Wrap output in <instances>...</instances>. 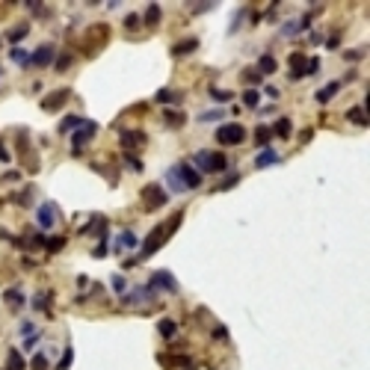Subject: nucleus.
<instances>
[{"label": "nucleus", "mask_w": 370, "mask_h": 370, "mask_svg": "<svg viewBox=\"0 0 370 370\" xmlns=\"http://www.w3.org/2000/svg\"><path fill=\"white\" fill-rule=\"evenodd\" d=\"M181 222H184V213L178 210V213H175V216H169L163 225L151 228V234H148V237H145V243H142V255H145V258H148V255H154V252H157V249H160V246H163V243L175 234V231H178V225H181Z\"/></svg>", "instance_id": "f257e3e1"}, {"label": "nucleus", "mask_w": 370, "mask_h": 370, "mask_svg": "<svg viewBox=\"0 0 370 370\" xmlns=\"http://www.w3.org/2000/svg\"><path fill=\"white\" fill-rule=\"evenodd\" d=\"M193 160H196L199 172H210V175H216V172H225V169H228V160H225L222 151H199Z\"/></svg>", "instance_id": "f03ea898"}, {"label": "nucleus", "mask_w": 370, "mask_h": 370, "mask_svg": "<svg viewBox=\"0 0 370 370\" xmlns=\"http://www.w3.org/2000/svg\"><path fill=\"white\" fill-rule=\"evenodd\" d=\"M216 142H219V145H240V142H246V127L237 124V122L222 124V127L216 130Z\"/></svg>", "instance_id": "7ed1b4c3"}, {"label": "nucleus", "mask_w": 370, "mask_h": 370, "mask_svg": "<svg viewBox=\"0 0 370 370\" xmlns=\"http://www.w3.org/2000/svg\"><path fill=\"white\" fill-rule=\"evenodd\" d=\"M166 202H169V193H166L160 184L142 187V207H145V210H157V207H163Z\"/></svg>", "instance_id": "20e7f679"}, {"label": "nucleus", "mask_w": 370, "mask_h": 370, "mask_svg": "<svg viewBox=\"0 0 370 370\" xmlns=\"http://www.w3.org/2000/svg\"><path fill=\"white\" fill-rule=\"evenodd\" d=\"M107 39H110V27H107V24H95V27H89V33H86V53L95 56V50L104 47Z\"/></svg>", "instance_id": "39448f33"}, {"label": "nucleus", "mask_w": 370, "mask_h": 370, "mask_svg": "<svg viewBox=\"0 0 370 370\" xmlns=\"http://www.w3.org/2000/svg\"><path fill=\"white\" fill-rule=\"evenodd\" d=\"M56 219H59V207L53 205V202H41L39 205V210H36V222H39V228H53L56 225Z\"/></svg>", "instance_id": "423d86ee"}, {"label": "nucleus", "mask_w": 370, "mask_h": 370, "mask_svg": "<svg viewBox=\"0 0 370 370\" xmlns=\"http://www.w3.org/2000/svg\"><path fill=\"white\" fill-rule=\"evenodd\" d=\"M148 288H154V290H166V293H178V282H175V276H172V273H166V270L151 273Z\"/></svg>", "instance_id": "0eeeda50"}, {"label": "nucleus", "mask_w": 370, "mask_h": 370, "mask_svg": "<svg viewBox=\"0 0 370 370\" xmlns=\"http://www.w3.org/2000/svg\"><path fill=\"white\" fill-rule=\"evenodd\" d=\"M95 133H98V124H95V122H86V119H83V124H80V127L74 130V154H80V148H83V145H86V142H89V139H92Z\"/></svg>", "instance_id": "6e6552de"}, {"label": "nucleus", "mask_w": 370, "mask_h": 370, "mask_svg": "<svg viewBox=\"0 0 370 370\" xmlns=\"http://www.w3.org/2000/svg\"><path fill=\"white\" fill-rule=\"evenodd\" d=\"M71 98V92L68 89H56V92H50L44 101H41V110L44 113H56V110H62L65 107V101Z\"/></svg>", "instance_id": "1a4fd4ad"}, {"label": "nucleus", "mask_w": 370, "mask_h": 370, "mask_svg": "<svg viewBox=\"0 0 370 370\" xmlns=\"http://www.w3.org/2000/svg\"><path fill=\"white\" fill-rule=\"evenodd\" d=\"M175 169H178V175H181V181H184V187H187V190H196V187L202 184V175H199V169H193L190 163H178Z\"/></svg>", "instance_id": "9d476101"}, {"label": "nucleus", "mask_w": 370, "mask_h": 370, "mask_svg": "<svg viewBox=\"0 0 370 370\" xmlns=\"http://www.w3.org/2000/svg\"><path fill=\"white\" fill-rule=\"evenodd\" d=\"M53 44H41V47H36V53L30 56V65H39V68H44V65H50L53 62Z\"/></svg>", "instance_id": "9b49d317"}, {"label": "nucleus", "mask_w": 370, "mask_h": 370, "mask_svg": "<svg viewBox=\"0 0 370 370\" xmlns=\"http://www.w3.org/2000/svg\"><path fill=\"white\" fill-rule=\"evenodd\" d=\"M305 65H308V56L305 53H290V80H302L305 77Z\"/></svg>", "instance_id": "f8f14e48"}, {"label": "nucleus", "mask_w": 370, "mask_h": 370, "mask_svg": "<svg viewBox=\"0 0 370 370\" xmlns=\"http://www.w3.org/2000/svg\"><path fill=\"white\" fill-rule=\"evenodd\" d=\"M122 145H124V151H133V148L145 145V133L142 130H122Z\"/></svg>", "instance_id": "ddd939ff"}, {"label": "nucleus", "mask_w": 370, "mask_h": 370, "mask_svg": "<svg viewBox=\"0 0 370 370\" xmlns=\"http://www.w3.org/2000/svg\"><path fill=\"white\" fill-rule=\"evenodd\" d=\"M199 47V39H184V41H175L172 44V56H187Z\"/></svg>", "instance_id": "4468645a"}, {"label": "nucleus", "mask_w": 370, "mask_h": 370, "mask_svg": "<svg viewBox=\"0 0 370 370\" xmlns=\"http://www.w3.org/2000/svg\"><path fill=\"white\" fill-rule=\"evenodd\" d=\"M282 157H279V151H273V148H264L258 157H255V166L258 169H267V166H273V163H279Z\"/></svg>", "instance_id": "2eb2a0df"}, {"label": "nucleus", "mask_w": 370, "mask_h": 370, "mask_svg": "<svg viewBox=\"0 0 370 370\" xmlns=\"http://www.w3.org/2000/svg\"><path fill=\"white\" fill-rule=\"evenodd\" d=\"M276 68H279V62H276L273 53H264V56L258 59V74H261V77H264V74H273Z\"/></svg>", "instance_id": "dca6fc26"}, {"label": "nucleus", "mask_w": 370, "mask_h": 370, "mask_svg": "<svg viewBox=\"0 0 370 370\" xmlns=\"http://www.w3.org/2000/svg\"><path fill=\"white\" fill-rule=\"evenodd\" d=\"M338 92H341V83L335 80V83H329V86H323V89H320V92H317L314 98H317L320 104H329V101H332V98H335Z\"/></svg>", "instance_id": "f3484780"}, {"label": "nucleus", "mask_w": 370, "mask_h": 370, "mask_svg": "<svg viewBox=\"0 0 370 370\" xmlns=\"http://www.w3.org/2000/svg\"><path fill=\"white\" fill-rule=\"evenodd\" d=\"M163 119H166V124H169V127H184V124H187V116H184L181 110H166V113H163Z\"/></svg>", "instance_id": "a211bd4d"}, {"label": "nucleus", "mask_w": 370, "mask_h": 370, "mask_svg": "<svg viewBox=\"0 0 370 370\" xmlns=\"http://www.w3.org/2000/svg\"><path fill=\"white\" fill-rule=\"evenodd\" d=\"M136 243H139V240H136L133 231H122L119 240H116V249H119V252H122V249H136Z\"/></svg>", "instance_id": "6ab92c4d"}, {"label": "nucleus", "mask_w": 370, "mask_h": 370, "mask_svg": "<svg viewBox=\"0 0 370 370\" xmlns=\"http://www.w3.org/2000/svg\"><path fill=\"white\" fill-rule=\"evenodd\" d=\"M33 308H36V311H44V314H50V290H41V293H36V296H33Z\"/></svg>", "instance_id": "aec40b11"}, {"label": "nucleus", "mask_w": 370, "mask_h": 370, "mask_svg": "<svg viewBox=\"0 0 370 370\" xmlns=\"http://www.w3.org/2000/svg\"><path fill=\"white\" fill-rule=\"evenodd\" d=\"M160 18H163L160 6H157V3H151V6L145 9V18H142V21H145V27H157V24H160Z\"/></svg>", "instance_id": "412c9836"}, {"label": "nucleus", "mask_w": 370, "mask_h": 370, "mask_svg": "<svg viewBox=\"0 0 370 370\" xmlns=\"http://www.w3.org/2000/svg\"><path fill=\"white\" fill-rule=\"evenodd\" d=\"M154 101H157V104H181V92H172V89H160V92L154 95Z\"/></svg>", "instance_id": "4be33fe9"}, {"label": "nucleus", "mask_w": 370, "mask_h": 370, "mask_svg": "<svg viewBox=\"0 0 370 370\" xmlns=\"http://www.w3.org/2000/svg\"><path fill=\"white\" fill-rule=\"evenodd\" d=\"M3 302L12 305V308H21V305H24V293H21L18 288H9V290L3 293Z\"/></svg>", "instance_id": "5701e85b"}, {"label": "nucleus", "mask_w": 370, "mask_h": 370, "mask_svg": "<svg viewBox=\"0 0 370 370\" xmlns=\"http://www.w3.org/2000/svg\"><path fill=\"white\" fill-rule=\"evenodd\" d=\"M6 370H27L24 356H21L18 350H9V356H6Z\"/></svg>", "instance_id": "b1692460"}, {"label": "nucleus", "mask_w": 370, "mask_h": 370, "mask_svg": "<svg viewBox=\"0 0 370 370\" xmlns=\"http://www.w3.org/2000/svg\"><path fill=\"white\" fill-rule=\"evenodd\" d=\"M83 124V119L80 116H65L62 122H59V133H68V130H77Z\"/></svg>", "instance_id": "393cba45"}, {"label": "nucleus", "mask_w": 370, "mask_h": 370, "mask_svg": "<svg viewBox=\"0 0 370 370\" xmlns=\"http://www.w3.org/2000/svg\"><path fill=\"white\" fill-rule=\"evenodd\" d=\"M270 130H273V133H276V136H282V139H288V136H290V130H293V127H290V119H279V122H276V124H273V127H270Z\"/></svg>", "instance_id": "a878e982"}, {"label": "nucleus", "mask_w": 370, "mask_h": 370, "mask_svg": "<svg viewBox=\"0 0 370 370\" xmlns=\"http://www.w3.org/2000/svg\"><path fill=\"white\" fill-rule=\"evenodd\" d=\"M166 181H169V187H172V190H175V193H184V190H187V187H184V181H181V175H178V169H175V166H172V169H169V172H166Z\"/></svg>", "instance_id": "bb28decb"}, {"label": "nucleus", "mask_w": 370, "mask_h": 370, "mask_svg": "<svg viewBox=\"0 0 370 370\" xmlns=\"http://www.w3.org/2000/svg\"><path fill=\"white\" fill-rule=\"evenodd\" d=\"M157 332H160L163 338H175V335H178V323H175V320H160V323H157Z\"/></svg>", "instance_id": "cd10ccee"}, {"label": "nucleus", "mask_w": 370, "mask_h": 370, "mask_svg": "<svg viewBox=\"0 0 370 370\" xmlns=\"http://www.w3.org/2000/svg\"><path fill=\"white\" fill-rule=\"evenodd\" d=\"M270 139H273V130H270L267 124H261V127L255 130V142H258L261 148H267V145H270Z\"/></svg>", "instance_id": "c85d7f7f"}, {"label": "nucleus", "mask_w": 370, "mask_h": 370, "mask_svg": "<svg viewBox=\"0 0 370 370\" xmlns=\"http://www.w3.org/2000/svg\"><path fill=\"white\" fill-rule=\"evenodd\" d=\"M27 33H30V27H27V24H18V27H12V30L6 33V39H9V41L15 44V41H21V39H24Z\"/></svg>", "instance_id": "c756f323"}, {"label": "nucleus", "mask_w": 370, "mask_h": 370, "mask_svg": "<svg viewBox=\"0 0 370 370\" xmlns=\"http://www.w3.org/2000/svg\"><path fill=\"white\" fill-rule=\"evenodd\" d=\"M347 119H350L353 124H359V127H365V124H368V119H365V110H362V107H353V110H347Z\"/></svg>", "instance_id": "7c9ffc66"}, {"label": "nucleus", "mask_w": 370, "mask_h": 370, "mask_svg": "<svg viewBox=\"0 0 370 370\" xmlns=\"http://www.w3.org/2000/svg\"><path fill=\"white\" fill-rule=\"evenodd\" d=\"M9 56H12V62H18V65H30V53H27L24 47H12Z\"/></svg>", "instance_id": "2f4dec72"}, {"label": "nucleus", "mask_w": 370, "mask_h": 370, "mask_svg": "<svg viewBox=\"0 0 370 370\" xmlns=\"http://www.w3.org/2000/svg\"><path fill=\"white\" fill-rule=\"evenodd\" d=\"M30 370H50L47 356H44V353H36V356H33V362H30Z\"/></svg>", "instance_id": "473e14b6"}, {"label": "nucleus", "mask_w": 370, "mask_h": 370, "mask_svg": "<svg viewBox=\"0 0 370 370\" xmlns=\"http://www.w3.org/2000/svg\"><path fill=\"white\" fill-rule=\"evenodd\" d=\"M258 101H261L258 89H246V92H243V104H246V107H252V110H255V107H258Z\"/></svg>", "instance_id": "72a5a7b5"}, {"label": "nucleus", "mask_w": 370, "mask_h": 370, "mask_svg": "<svg viewBox=\"0 0 370 370\" xmlns=\"http://www.w3.org/2000/svg\"><path fill=\"white\" fill-rule=\"evenodd\" d=\"M71 362H74V350H71V347H65V353H62V362L56 365V370H68V368H71Z\"/></svg>", "instance_id": "f704fd0d"}, {"label": "nucleus", "mask_w": 370, "mask_h": 370, "mask_svg": "<svg viewBox=\"0 0 370 370\" xmlns=\"http://www.w3.org/2000/svg\"><path fill=\"white\" fill-rule=\"evenodd\" d=\"M210 98H213V101H219V104H225V101H231L234 95H231L228 89H210Z\"/></svg>", "instance_id": "c9c22d12"}, {"label": "nucleus", "mask_w": 370, "mask_h": 370, "mask_svg": "<svg viewBox=\"0 0 370 370\" xmlns=\"http://www.w3.org/2000/svg\"><path fill=\"white\" fill-rule=\"evenodd\" d=\"M243 80H246V83H252V86H258V83H261L258 68H246V71H243Z\"/></svg>", "instance_id": "e433bc0d"}, {"label": "nucleus", "mask_w": 370, "mask_h": 370, "mask_svg": "<svg viewBox=\"0 0 370 370\" xmlns=\"http://www.w3.org/2000/svg\"><path fill=\"white\" fill-rule=\"evenodd\" d=\"M62 246H65V237H50V240L44 243V249H47V252H59Z\"/></svg>", "instance_id": "4c0bfd02"}, {"label": "nucleus", "mask_w": 370, "mask_h": 370, "mask_svg": "<svg viewBox=\"0 0 370 370\" xmlns=\"http://www.w3.org/2000/svg\"><path fill=\"white\" fill-rule=\"evenodd\" d=\"M139 24H142V18H139L136 12H130V15L124 18V27H127V30H139Z\"/></svg>", "instance_id": "58836bf2"}, {"label": "nucleus", "mask_w": 370, "mask_h": 370, "mask_svg": "<svg viewBox=\"0 0 370 370\" xmlns=\"http://www.w3.org/2000/svg\"><path fill=\"white\" fill-rule=\"evenodd\" d=\"M124 163H127L133 172H142V160H139V157H133V154H124Z\"/></svg>", "instance_id": "ea45409f"}, {"label": "nucleus", "mask_w": 370, "mask_h": 370, "mask_svg": "<svg viewBox=\"0 0 370 370\" xmlns=\"http://www.w3.org/2000/svg\"><path fill=\"white\" fill-rule=\"evenodd\" d=\"M317 71H320V59H317V56H311V59H308V65H305V77H308V74H317Z\"/></svg>", "instance_id": "a19ab883"}, {"label": "nucleus", "mask_w": 370, "mask_h": 370, "mask_svg": "<svg viewBox=\"0 0 370 370\" xmlns=\"http://www.w3.org/2000/svg\"><path fill=\"white\" fill-rule=\"evenodd\" d=\"M216 119H222L219 110H210V113H202V116H199V122H216Z\"/></svg>", "instance_id": "79ce46f5"}, {"label": "nucleus", "mask_w": 370, "mask_h": 370, "mask_svg": "<svg viewBox=\"0 0 370 370\" xmlns=\"http://www.w3.org/2000/svg\"><path fill=\"white\" fill-rule=\"evenodd\" d=\"M107 252H110V246H107V240H101V243H98V246L92 249V255H95V258H104Z\"/></svg>", "instance_id": "37998d69"}, {"label": "nucleus", "mask_w": 370, "mask_h": 370, "mask_svg": "<svg viewBox=\"0 0 370 370\" xmlns=\"http://www.w3.org/2000/svg\"><path fill=\"white\" fill-rule=\"evenodd\" d=\"M71 65V53H62L59 59H56V71H62V68H68Z\"/></svg>", "instance_id": "c03bdc74"}, {"label": "nucleus", "mask_w": 370, "mask_h": 370, "mask_svg": "<svg viewBox=\"0 0 370 370\" xmlns=\"http://www.w3.org/2000/svg\"><path fill=\"white\" fill-rule=\"evenodd\" d=\"M30 190H24V193H18V196H12V202H18V205H30Z\"/></svg>", "instance_id": "a18cd8bd"}, {"label": "nucleus", "mask_w": 370, "mask_h": 370, "mask_svg": "<svg viewBox=\"0 0 370 370\" xmlns=\"http://www.w3.org/2000/svg\"><path fill=\"white\" fill-rule=\"evenodd\" d=\"M237 181H240V175H231V178H225V181H222V184H219L216 190H228V187H234Z\"/></svg>", "instance_id": "49530a36"}, {"label": "nucleus", "mask_w": 370, "mask_h": 370, "mask_svg": "<svg viewBox=\"0 0 370 370\" xmlns=\"http://www.w3.org/2000/svg\"><path fill=\"white\" fill-rule=\"evenodd\" d=\"M113 290H116V293H124V279H122V276H113Z\"/></svg>", "instance_id": "de8ad7c7"}, {"label": "nucleus", "mask_w": 370, "mask_h": 370, "mask_svg": "<svg viewBox=\"0 0 370 370\" xmlns=\"http://www.w3.org/2000/svg\"><path fill=\"white\" fill-rule=\"evenodd\" d=\"M213 338H216V341H228V329H225V326H216V329H213Z\"/></svg>", "instance_id": "09e8293b"}, {"label": "nucleus", "mask_w": 370, "mask_h": 370, "mask_svg": "<svg viewBox=\"0 0 370 370\" xmlns=\"http://www.w3.org/2000/svg\"><path fill=\"white\" fill-rule=\"evenodd\" d=\"M344 56H347V59H353V62H356V59H362V56H365V50H350V53H344Z\"/></svg>", "instance_id": "8fccbe9b"}, {"label": "nucleus", "mask_w": 370, "mask_h": 370, "mask_svg": "<svg viewBox=\"0 0 370 370\" xmlns=\"http://www.w3.org/2000/svg\"><path fill=\"white\" fill-rule=\"evenodd\" d=\"M264 92H267V95H270V98H279V89H276V86H267V89H264Z\"/></svg>", "instance_id": "3c124183"}, {"label": "nucleus", "mask_w": 370, "mask_h": 370, "mask_svg": "<svg viewBox=\"0 0 370 370\" xmlns=\"http://www.w3.org/2000/svg\"><path fill=\"white\" fill-rule=\"evenodd\" d=\"M0 160H3V163H9V151H6L3 145H0Z\"/></svg>", "instance_id": "603ef678"}]
</instances>
